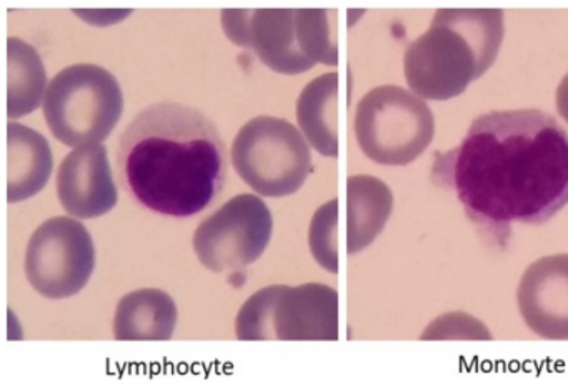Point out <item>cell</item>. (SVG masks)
<instances>
[{
  "mask_svg": "<svg viewBox=\"0 0 568 386\" xmlns=\"http://www.w3.org/2000/svg\"><path fill=\"white\" fill-rule=\"evenodd\" d=\"M432 179L500 240L511 223L538 225L567 205L568 135L541 110L485 113L460 145L437 152Z\"/></svg>",
  "mask_w": 568,
  "mask_h": 386,
  "instance_id": "obj_1",
  "label": "cell"
},
{
  "mask_svg": "<svg viewBox=\"0 0 568 386\" xmlns=\"http://www.w3.org/2000/svg\"><path fill=\"white\" fill-rule=\"evenodd\" d=\"M115 160L132 199L178 219L207 209L227 179V152L217 126L182 103L142 110L122 133Z\"/></svg>",
  "mask_w": 568,
  "mask_h": 386,
  "instance_id": "obj_2",
  "label": "cell"
},
{
  "mask_svg": "<svg viewBox=\"0 0 568 386\" xmlns=\"http://www.w3.org/2000/svg\"><path fill=\"white\" fill-rule=\"evenodd\" d=\"M504 40V10L440 9L405 50L404 72L415 95L450 100L480 79Z\"/></svg>",
  "mask_w": 568,
  "mask_h": 386,
  "instance_id": "obj_3",
  "label": "cell"
},
{
  "mask_svg": "<svg viewBox=\"0 0 568 386\" xmlns=\"http://www.w3.org/2000/svg\"><path fill=\"white\" fill-rule=\"evenodd\" d=\"M124 110L121 83L94 63H75L49 83L44 116L52 135L68 146L101 143Z\"/></svg>",
  "mask_w": 568,
  "mask_h": 386,
  "instance_id": "obj_4",
  "label": "cell"
},
{
  "mask_svg": "<svg viewBox=\"0 0 568 386\" xmlns=\"http://www.w3.org/2000/svg\"><path fill=\"white\" fill-rule=\"evenodd\" d=\"M239 339H338V293L322 283L258 290L235 319Z\"/></svg>",
  "mask_w": 568,
  "mask_h": 386,
  "instance_id": "obj_5",
  "label": "cell"
},
{
  "mask_svg": "<svg viewBox=\"0 0 568 386\" xmlns=\"http://www.w3.org/2000/svg\"><path fill=\"white\" fill-rule=\"evenodd\" d=\"M430 106L408 90L382 85L362 96L355 112V136L362 152L381 165H407L434 140Z\"/></svg>",
  "mask_w": 568,
  "mask_h": 386,
  "instance_id": "obj_6",
  "label": "cell"
},
{
  "mask_svg": "<svg viewBox=\"0 0 568 386\" xmlns=\"http://www.w3.org/2000/svg\"><path fill=\"white\" fill-rule=\"evenodd\" d=\"M235 172L254 192L288 196L297 192L312 170L307 140L297 126L277 116H255L232 143Z\"/></svg>",
  "mask_w": 568,
  "mask_h": 386,
  "instance_id": "obj_7",
  "label": "cell"
},
{
  "mask_svg": "<svg viewBox=\"0 0 568 386\" xmlns=\"http://www.w3.org/2000/svg\"><path fill=\"white\" fill-rule=\"evenodd\" d=\"M95 268V248L89 230L79 220L55 216L42 223L26 253V275L45 298L78 295Z\"/></svg>",
  "mask_w": 568,
  "mask_h": 386,
  "instance_id": "obj_8",
  "label": "cell"
},
{
  "mask_svg": "<svg viewBox=\"0 0 568 386\" xmlns=\"http://www.w3.org/2000/svg\"><path fill=\"white\" fill-rule=\"evenodd\" d=\"M274 220L264 200L242 193L204 220L194 233V250L212 272L242 270L261 258L271 242Z\"/></svg>",
  "mask_w": 568,
  "mask_h": 386,
  "instance_id": "obj_9",
  "label": "cell"
},
{
  "mask_svg": "<svg viewBox=\"0 0 568 386\" xmlns=\"http://www.w3.org/2000/svg\"><path fill=\"white\" fill-rule=\"evenodd\" d=\"M222 27L235 45L252 50L274 72L297 75L315 67L298 43L295 9H225Z\"/></svg>",
  "mask_w": 568,
  "mask_h": 386,
  "instance_id": "obj_10",
  "label": "cell"
},
{
  "mask_svg": "<svg viewBox=\"0 0 568 386\" xmlns=\"http://www.w3.org/2000/svg\"><path fill=\"white\" fill-rule=\"evenodd\" d=\"M58 195L65 212L75 219H98L118 205V186L112 179L105 145L88 143L62 160Z\"/></svg>",
  "mask_w": 568,
  "mask_h": 386,
  "instance_id": "obj_11",
  "label": "cell"
},
{
  "mask_svg": "<svg viewBox=\"0 0 568 386\" xmlns=\"http://www.w3.org/2000/svg\"><path fill=\"white\" fill-rule=\"evenodd\" d=\"M521 318L541 338L568 339V255L537 260L517 292Z\"/></svg>",
  "mask_w": 568,
  "mask_h": 386,
  "instance_id": "obj_12",
  "label": "cell"
},
{
  "mask_svg": "<svg viewBox=\"0 0 568 386\" xmlns=\"http://www.w3.org/2000/svg\"><path fill=\"white\" fill-rule=\"evenodd\" d=\"M54 155L44 135L8 123V202L18 203L38 195L52 175Z\"/></svg>",
  "mask_w": 568,
  "mask_h": 386,
  "instance_id": "obj_13",
  "label": "cell"
},
{
  "mask_svg": "<svg viewBox=\"0 0 568 386\" xmlns=\"http://www.w3.org/2000/svg\"><path fill=\"white\" fill-rule=\"evenodd\" d=\"M394 210L392 190L377 176L347 179V253L355 255L374 243Z\"/></svg>",
  "mask_w": 568,
  "mask_h": 386,
  "instance_id": "obj_14",
  "label": "cell"
},
{
  "mask_svg": "<svg viewBox=\"0 0 568 386\" xmlns=\"http://www.w3.org/2000/svg\"><path fill=\"white\" fill-rule=\"evenodd\" d=\"M178 323V305L158 288L138 290L119 302L115 309V339H171Z\"/></svg>",
  "mask_w": 568,
  "mask_h": 386,
  "instance_id": "obj_15",
  "label": "cell"
},
{
  "mask_svg": "<svg viewBox=\"0 0 568 386\" xmlns=\"http://www.w3.org/2000/svg\"><path fill=\"white\" fill-rule=\"evenodd\" d=\"M338 72L312 80L297 100V122L321 155L338 156Z\"/></svg>",
  "mask_w": 568,
  "mask_h": 386,
  "instance_id": "obj_16",
  "label": "cell"
},
{
  "mask_svg": "<svg viewBox=\"0 0 568 386\" xmlns=\"http://www.w3.org/2000/svg\"><path fill=\"white\" fill-rule=\"evenodd\" d=\"M48 73L38 50L31 43L9 37L8 40V116L21 119L44 102Z\"/></svg>",
  "mask_w": 568,
  "mask_h": 386,
  "instance_id": "obj_17",
  "label": "cell"
},
{
  "mask_svg": "<svg viewBox=\"0 0 568 386\" xmlns=\"http://www.w3.org/2000/svg\"><path fill=\"white\" fill-rule=\"evenodd\" d=\"M295 23L302 52L315 65H337V10L295 9Z\"/></svg>",
  "mask_w": 568,
  "mask_h": 386,
  "instance_id": "obj_18",
  "label": "cell"
},
{
  "mask_svg": "<svg viewBox=\"0 0 568 386\" xmlns=\"http://www.w3.org/2000/svg\"><path fill=\"white\" fill-rule=\"evenodd\" d=\"M308 246L322 268L338 273V199L325 203L312 216Z\"/></svg>",
  "mask_w": 568,
  "mask_h": 386,
  "instance_id": "obj_19",
  "label": "cell"
},
{
  "mask_svg": "<svg viewBox=\"0 0 568 386\" xmlns=\"http://www.w3.org/2000/svg\"><path fill=\"white\" fill-rule=\"evenodd\" d=\"M445 338L491 339V335L478 319L460 312L440 316L422 335V339Z\"/></svg>",
  "mask_w": 568,
  "mask_h": 386,
  "instance_id": "obj_20",
  "label": "cell"
},
{
  "mask_svg": "<svg viewBox=\"0 0 568 386\" xmlns=\"http://www.w3.org/2000/svg\"><path fill=\"white\" fill-rule=\"evenodd\" d=\"M557 109L558 113L568 122V73L561 79L557 89Z\"/></svg>",
  "mask_w": 568,
  "mask_h": 386,
  "instance_id": "obj_21",
  "label": "cell"
}]
</instances>
